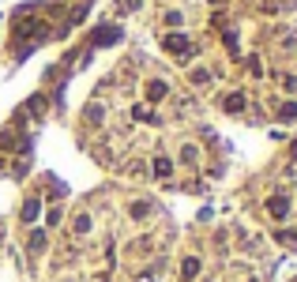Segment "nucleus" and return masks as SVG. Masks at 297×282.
I'll return each instance as SVG.
<instances>
[{
    "instance_id": "f257e3e1",
    "label": "nucleus",
    "mask_w": 297,
    "mask_h": 282,
    "mask_svg": "<svg viewBox=\"0 0 297 282\" xmlns=\"http://www.w3.org/2000/svg\"><path fill=\"white\" fill-rule=\"evenodd\" d=\"M162 45H166L170 53H177V57H192V45H188L185 34H166V42H162Z\"/></svg>"
},
{
    "instance_id": "f03ea898",
    "label": "nucleus",
    "mask_w": 297,
    "mask_h": 282,
    "mask_svg": "<svg viewBox=\"0 0 297 282\" xmlns=\"http://www.w3.org/2000/svg\"><path fill=\"white\" fill-rule=\"evenodd\" d=\"M91 42H94V45H109V42H120V30H117V26H98Z\"/></svg>"
},
{
    "instance_id": "7ed1b4c3",
    "label": "nucleus",
    "mask_w": 297,
    "mask_h": 282,
    "mask_svg": "<svg viewBox=\"0 0 297 282\" xmlns=\"http://www.w3.org/2000/svg\"><path fill=\"white\" fill-rule=\"evenodd\" d=\"M267 211H271L275 218H286V214H290V199L286 196H271V199H267Z\"/></svg>"
},
{
    "instance_id": "20e7f679",
    "label": "nucleus",
    "mask_w": 297,
    "mask_h": 282,
    "mask_svg": "<svg viewBox=\"0 0 297 282\" xmlns=\"http://www.w3.org/2000/svg\"><path fill=\"white\" fill-rule=\"evenodd\" d=\"M222 105H226V113H241V109H245V94H241V91L226 94V102H222Z\"/></svg>"
},
{
    "instance_id": "39448f33",
    "label": "nucleus",
    "mask_w": 297,
    "mask_h": 282,
    "mask_svg": "<svg viewBox=\"0 0 297 282\" xmlns=\"http://www.w3.org/2000/svg\"><path fill=\"white\" fill-rule=\"evenodd\" d=\"M181 275H185V279H196V275H199V260H196V256H188L185 264H181Z\"/></svg>"
},
{
    "instance_id": "423d86ee",
    "label": "nucleus",
    "mask_w": 297,
    "mask_h": 282,
    "mask_svg": "<svg viewBox=\"0 0 297 282\" xmlns=\"http://www.w3.org/2000/svg\"><path fill=\"white\" fill-rule=\"evenodd\" d=\"M166 91H170L166 83H151V87H147V98H151V102H162V98H166Z\"/></svg>"
},
{
    "instance_id": "0eeeda50",
    "label": "nucleus",
    "mask_w": 297,
    "mask_h": 282,
    "mask_svg": "<svg viewBox=\"0 0 297 282\" xmlns=\"http://www.w3.org/2000/svg\"><path fill=\"white\" fill-rule=\"evenodd\" d=\"M279 120H297V102H282L279 105Z\"/></svg>"
},
{
    "instance_id": "6e6552de",
    "label": "nucleus",
    "mask_w": 297,
    "mask_h": 282,
    "mask_svg": "<svg viewBox=\"0 0 297 282\" xmlns=\"http://www.w3.org/2000/svg\"><path fill=\"white\" fill-rule=\"evenodd\" d=\"M34 214H38V199H26L23 203V222H34Z\"/></svg>"
},
{
    "instance_id": "1a4fd4ad",
    "label": "nucleus",
    "mask_w": 297,
    "mask_h": 282,
    "mask_svg": "<svg viewBox=\"0 0 297 282\" xmlns=\"http://www.w3.org/2000/svg\"><path fill=\"white\" fill-rule=\"evenodd\" d=\"M154 173H158V177H170V173H173L170 158H158V162H154Z\"/></svg>"
},
{
    "instance_id": "9d476101",
    "label": "nucleus",
    "mask_w": 297,
    "mask_h": 282,
    "mask_svg": "<svg viewBox=\"0 0 297 282\" xmlns=\"http://www.w3.org/2000/svg\"><path fill=\"white\" fill-rule=\"evenodd\" d=\"M87 120H91V124H98V120H102V105H91V109H87Z\"/></svg>"
},
{
    "instance_id": "9b49d317",
    "label": "nucleus",
    "mask_w": 297,
    "mask_h": 282,
    "mask_svg": "<svg viewBox=\"0 0 297 282\" xmlns=\"http://www.w3.org/2000/svg\"><path fill=\"white\" fill-rule=\"evenodd\" d=\"M207 79H211V72H207V68H196L192 72V83H207Z\"/></svg>"
},
{
    "instance_id": "f8f14e48",
    "label": "nucleus",
    "mask_w": 297,
    "mask_h": 282,
    "mask_svg": "<svg viewBox=\"0 0 297 282\" xmlns=\"http://www.w3.org/2000/svg\"><path fill=\"white\" fill-rule=\"evenodd\" d=\"M87 230H91V218H87V214H79V218H76V233H87Z\"/></svg>"
},
{
    "instance_id": "ddd939ff",
    "label": "nucleus",
    "mask_w": 297,
    "mask_h": 282,
    "mask_svg": "<svg viewBox=\"0 0 297 282\" xmlns=\"http://www.w3.org/2000/svg\"><path fill=\"white\" fill-rule=\"evenodd\" d=\"M30 248H34V252H38V248H45V233H42V230H38L34 237H30Z\"/></svg>"
},
{
    "instance_id": "4468645a",
    "label": "nucleus",
    "mask_w": 297,
    "mask_h": 282,
    "mask_svg": "<svg viewBox=\"0 0 297 282\" xmlns=\"http://www.w3.org/2000/svg\"><path fill=\"white\" fill-rule=\"evenodd\" d=\"M282 87H286L290 94H297V76H286V79H282Z\"/></svg>"
},
{
    "instance_id": "2eb2a0df",
    "label": "nucleus",
    "mask_w": 297,
    "mask_h": 282,
    "mask_svg": "<svg viewBox=\"0 0 297 282\" xmlns=\"http://www.w3.org/2000/svg\"><path fill=\"white\" fill-rule=\"evenodd\" d=\"M294 158H297V139H294Z\"/></svg>"
}]
</instances>
